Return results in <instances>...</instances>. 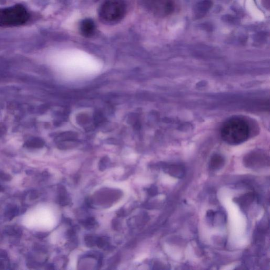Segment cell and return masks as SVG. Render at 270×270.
<instances>
[{"label": "cell", "instance_id": "obj_1", "mask_svg": "<svg viewBox=\"0 0 270 270\" xmlns=\"http://www.w3.org/2000/svg\"><path fill=\"white\" fill-rule=\"evenodd\" d=\"M250 129L245 120L234 117L223 124L221 131V137L227 144L233 145L240 144L249 137Z\"/></svg>", "mask_w": 270, "mask_h": 270}, {"label": "cell", "instance_id": "obj_2", "mask_svg": "<svg viewBox=\"0 0 270 270\" xmlns=\"http://www.w3.org/2000/svg\"><path fill=\"white\" fill-rule=\"evenodd\" d=\"M126 12L124 0H105L99 7V18L104 23L113 24L122 20Z\"/></svg>", "mask_w": 270, "mask_h": 270}, {"label": "cell", "instance_id": "obj_3", "mask_svg": "<svg viewBox=\"0 0 270 270\" xmlns=\"http://www.w3.org/2000/svg\"><path fill=\"white\" fill-rule=\"evenodd\" d=\"M29 16L27 10L21 5L0 10V25L17 26L27 22Z\"/></svg>", "mask_w": 270, "mask_h": 270}, {"label": "cell", "instance_id": "obj_4", "mask_svg": "<svg viewBox=\"0 0 270 270\" xmlns=\"http://www.w3.org/2000/svg\"><path fill=\"white\" fill-rule=\"evenodd\" d=\"M142 4L151 11L159 13L164 9L165 13H169L173 10V3L167 0H141Z\"/></svg>", "mask_w": 270, "mask_h": 270}, {"label": "cell", "instance_id": "obj_5", "mask_svg": "<svg viewBox=\"0 0 270 270\" xmlns=\"http://www.w3.org/2000/svg\"><path fill=\"white\" fill-rule=\"evenodd\" d=\"M268 160L266 156L262 154L253 153L244 159V165L250 168H260L266 165Z\"/></svg>", "mask_w": 270, "mask_h": 270}, {"label": "cell", "instance_id": "obj_6", "mask_svg": "<svg viewBox=\"0 0 270 270\" xmlns=\"http://www.w3.org/2000/svg\"><path fill=\"white\" fill-rule=\"evenodd\" d=\"M79 29L83 36L90 37L95 33L96 26L93 21L90 19H86L81 21Z\"/></svg>", "mask_w": 270, "mask_h": 270}, {"label": "cell", "instance_id": "obj_7", "mask_svg": "<svg viewBox=\"0 0 270 270\" xmlns=\"http://www.w3.org/2000/svg\"><path fill=\"white\" fill-rule=\"evenodd\" d=\"M164 171L169 175L176 178H182L185 174L184 167L180 165L173 164L167 166L165 167Z\"/></svg>", "mask_w": 270, "mask_h": 270}, {"label": "cell", "instance_id": "obj_8", "mask_svg": "<svg viewBox=\"0 0 270 270\" xmlns=\"http://www.w3.org/2000/svg\"><path fill=\"white\" fill-rule=\"evenodd\" d=\"M224 164V159L222 156L215 154L212 156L209 162L211 169L216 171L221 168Z\"/></svg>", "mask_w": 270, "mask_h": 270}, {"label": "cell", "instance_id": "obj_9", "mask_svg": "<svg viewBox=\"0 0 270 270\" xmlns=\"http://www.w3.org/2000/svg\"><path fill=\"white\" fill-rule=\"evenodd\" d=\"M254 199V195L252 193L246 194L244 195L240 196L239 198H236V202L241 206L246 207L250 205Z\"/></svg>", "mask_w": 270, "mask_h": 270}, {"label": "cell", "instance_id": "obj_10", "mask_svg": "<svg viewBox=\"0 0 270 270\" xmlns=\"http://www.w3.org/2000/svg\"><path fill=\"white\" fill-rule=\"evenodd\" d=\"M59 196L58 202L61 205H67L70 203V199L67 194L65 187L60 186L58 189Z\"/></svg>", "mask_w": 270, "mask_h": 270}, {"label": "cell", "instance_id": "obj_11", "mask_svg": "<svg viewBox=\"0 0 270 270\" xmlns=\"http://www.w3.org/2000/svg\"><path fill=\"white\" fill-rule=\"evenodd\" d=\"M44 144L45 142L40 138H33L25 142V146L30 148H39L42 147Z\"/></svg>", "mask_w": 270, "mask_h": 270}, {"label": "cell", "instance_id": "obj_12", "mask_svg": "<svg viewBox=\"0 0 270 270\" xmlns=\"http://www.w3.org/2000/svg\"><path fill=\"white\" fill-rule=\"evenodd\" d=\"M213 6V2L211 0H203L198 3L196 5V9L198 11L202 13L208 11Z\"/></svg>", "mask_w": 270, "mask_h": 270}, {"label": "cell", "instance_id": "obj_13", "mask_svg": "<svg viewBox=\"0 0 270 270\" xmlns=\"http://www.w3.org/2000/svg\"><path fill=\"white\" fill-rule=\"evenodd\" d=\"M18 207L16 206L13 205H9L8 207H7V209L5 210L4 213V216L5 218L8 220H11L12 218H13L15 216H17L18 214Z\"/></svg>", "mask_w": 270, "mask_h": 270}, {"label": "cell", "instance_id": "obj_14", "mask_svg": "<svg viewBox=\"0 0 270 270\" xmlns=\"http://www.w3.org/2000/svg\"><path fill=\"white\" fill-rule=\"evenodd\" d=\"M5 233L11 236H17L20 235L21 231L19 228L14 226H9L6 228L5 230Z\"/></svg>", "mask_w": 270, "mask_h": 270}, {"label": "cell", "instance_id": "obj_15", "mask_svg": "<svg viewBox=\"0 0 270 270\" xmlns=\"http://www.w3.org/2000/svg\"><path fill=\"white\" fill-rule=\"evenodd\" d=\"M85 241L87 246L89 247H92L93 246H95V244H96L97 239H96L95 237L91 235H88L86 236Z\"/></svg>", "mask_w": 270, "mask_h": 270}, {"label": "cell", "instance_id": "obj_16", "mask_svg": "<svg viewBox=\"0 0 270 270\" xmlns=\"http://www.w3.org/2000/svg\"><path fill=\"white\" fill-rule=\"evenodd\" d=\"M108 161L107 158H104L103 159L101 160L100 163L99 164V169L101 170V171H103L107 167V164H108Z\"/></svg>", "mask_w": 270, "mask_h": 270}, {"label": "cell", "instance_id": "obj_17", "mask_svg": "<svg viewBox=\"0 0 270 270\" xmlns=\"http://www.w3.org/2000/svg\"><path fill=\"white\" fill-rule=\"evenodd\" d=\"M95 223H96V221H95V218L89 217V218H87V220L85 221V224L87 227H92L96 224Z\"/></svg>", "mask_w": 270, "mask_h": 270}, {"label": "cell", "instance_id": "obj_18", "mask_svg": "<svg viewBox=\"0 0 270 270\" xmlns=\"http://www.w3.org/2000/svg\"><path fill=\"white\" fill-rule=\"evenodd\" d=\"M148 191L149 194L151 196L155 195L157 193V190H156L155 187H151L149 189Z\"/></svg>", "mask_w": 270, "mask_h": 270}, {"label": "cell", "instance_id": "obj_19", "mask_svg": "<svg viewBox=\"0 0 270 270\" xmlns=\"http://www.w3.org/2000/svg\"><path fill=\"white\" fill-rule=\"evenodd\" d=\"M113 227L115 228L116 230H117L119 227L120 223L117 221H115L113 222Z\"/></svg>", "mask_w": 270, "mask_h": 270}, {"label": "cell", "instance_id": "obj_20", "mask_svg": "<svg viewBox=\"0 0 270 270\" xmlns=\"http://www.w3.org/2000/svg\"><path fill=\"white\" fill-rule=\"evenodd\" d=\"M4 127L0 125V137L4 133Z\"/></svg>", "mask_w": 270, "mask_h": 270}, {"label": "cell", "instance_id": "obj_21", "mask_svg": "<svg viewBox=\"0 0 270 270\" xmlns=\"http://www.w3.org/2000/svg\"><path fill=\"white\" fill-rule=\"evenodd\" d=\"M4 261L0 259V269H4V263L3 262Z\"/></svg>", "mask_w": 270, "mask_h": 270}, {"label": "cell", "instance_id": "obj_22", "mask_svg": "<svg viewBox=\"0 0 270 270\" xmlns=\"http://www.w3.org/2000/svg\"><path fill=\"white\" fill-rule=\"evenodd\" d=\"M1 186H0V191H1Z\"/></svg>", "mask_w": 270, "mask_h": 270}]
</instances>
